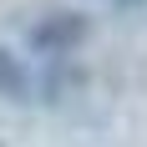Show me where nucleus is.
Wrapping results in <instances>:
<instances>
[{
  "mask_svg": "<svg viewBox=\"0 0 147 147\" xmlns=\"http://www.w3.org/2000/svg\"><path fill=\"white\" fill-rule=\"evenodd\" d=\"M86 15L81 10H46L36 26L26 30V46L36 51V56H51V61H61V56H71L76 46L86 41Z\"/></svg>",
  "mask_w": 147,
  "mask_h": 147,
  "instance_id": "nucleus-1",
  "label": "nucleus"
},
{
  "mask_svg": "<svg viewBox=\"0 0 147 147\" xmlns=\"http://www.w3.org/2000/svg\"><path fill=\"white\" fill-rule=\"evenodd\" d=\"M26 91H30L26 61L15 56V51H5V46H0V96H5V102H15V96H26Z\"/></svg>",
  "mask_w": 147,
  "mask_h": 147,
  "instance_id": "nucleus-2",
  "label": "nucleus"
}]
</instances>
